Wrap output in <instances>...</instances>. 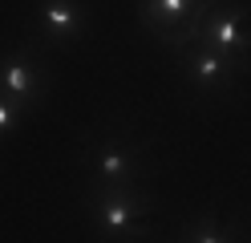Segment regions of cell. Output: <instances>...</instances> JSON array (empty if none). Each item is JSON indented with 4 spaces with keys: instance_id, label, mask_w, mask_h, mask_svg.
<instances>
[{
    "instance_id": "6da1fadb",
    "label": "cell",
    "mask_w": 251,
    "mask_h": 243,
    "mask_svg": "<svg viewBox=\"0 0 251 243\" xmlns=\"http://www.w3.org/2000/svg\"><path fill=\"white\" fill-rule=\"evenodd\" d=\"M142 21L166 45H186L207 21V4L202 0H142Z\"/></svg>"
},
{
    "instance_id": "7a4b0ae2",
    "label": "cell",
    "mask_w": 251,
    "mask_h": 243,
    "mask_svg": "<svg viewBox=\"0 0 251 243\" xmlns=\"http://www.w3.org/2000/svg\"><path fill=\"white\" fill-rule=\"evenodd\" d=\"M202 37H207V45L215 49V53H227V49L239 45V16H235V12L211 16V25L202 28Z\"/></svg>"
},
{
    "instance_id": "3957f363",
    "label": "cell",
    "mask_w": 251,
    "mask_h": 243,
    "mask_svg": "<svg viewBox=\"0 0 251 243\" xmlns=\"http://www.w3.org/2000/svg\"><path fill=\"white\" fill-rule=\"evenodd\" d=\"M195 73H199V81H202V85H219V81H223L227 77V69H231V57L227 53H215V49H202V53H195Z\"/></svg>"
},
{
    "instance_id": "277c9868",
    "label": "cell",
    "mask_w": 251,
    "mask_h": 243,
    "mask_svg": "<svg viewBox=\"0 0 251 243\" xmlns=\"http://www.w3.org/2000/svg\"><path fill=\"white\" fill-rule=\"evenodd\" d=\"M101 223L109 227V231H138V211L130 199H114L101 207Z\"/></svg>"
},
{
    "instance_id": "5b68a950",
    "label": "cell",
    "mask_w": 251,
    "mask_h": 243,
    "mask_svg": "<svg viewBox=\"0 0 251 243\" xmlns=\"http://www.w3.org/2000/svg\"><path fill=\"white\" fill-rule=\"evenodd\" d=\"M0 85H4L8 93H17V97H25V93H33V85H37V69L28 61H12L4 73H0Z\"/></svg>"
},
{
    "instance_id": "8992f818",
    "label": "cell",
    "mask_w": 251,
    "mask_h": 243,
    "mask_svg": "<svg viewBox=\"0 0 251 243\" xmlns=\"http://www.w3.org/2000/svg\"><path fill=\"white\" fill-rule=\"evenodd\" d=\"M45 25H49V32H73V28H77L73 0H53V4L45 8Z\"/></svg>"
},
{
    "instance_id": "52a82bcc",
    "label": "cell",
    "mask_w": 251,
    "mask_h": 243,
    "mask_svg": "<svg viewBox=\"0 0 251 243\" xmlns=\"http://www.w3.org/2000/svg\"><path fill=\"white\" fill-rule=\"evenodd\" d=\"M101 170H105V178H118V174L130 170V158H126L122 150H114V146H109V150H101Z\"/></svg>"
},
{
    "instance_id": "ba28073f",
    "label": "cell",
    "mask_w": 251,
    "mask_h": 243,
    "mask_svg": "<svg viewBox=\"0 0 251 243\" xmlns=\"http://www.w3.org/2000/svg\"><path fill=\"white\" fill-rule=\"evenodd\" d=\"M8 126H12V109L0 102V130H8Z\"/></svg>"
},
{
    "instance_id": "9c48e42d",
    "label": "cell",
    "mask_w": 251,
    "mask_h": 243,
    "mask_svg": "<svg viewBox=\"0 0 251 243\" xmlns=\"http://www.w3.org/2000/svg\"><path fill=\"white\" fill-rule=\"evenodd\" d=\"M195 243H223V235H215V231H202Z\"/></svg>"
}]
</instances>
